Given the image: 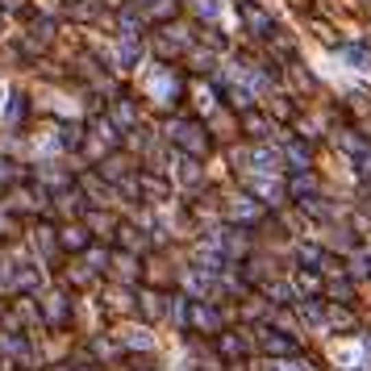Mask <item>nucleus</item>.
Here are the masks:
<instances>
[{"mask_svg": "<svg viewBox=\"0 0 371 371\" xmlns=\"http://www.w3.org/2000/svg\"><path fill=\"white\" fill-rule=\"evenodd\" d=\"M59 246H63V250H88V230H84V226H63Z\"/></svg>", "mask_w": 371, "mask_h": 371, "instance_id": "obj_2", "label": "nucleus"}, {"mask_svg": "<svg viewBox=\"0 0 371 371\" xmlns=\"http://www.w3.org/2000/svg\"><path fill=\"white\" fill-rule=\"evenodd\" d=\"M42 317H46L50 326H63V322H67V296H63V292H50V296L42 300Z\"/></svg>", "mask_w": 371, "mask_h": 371, "instance_id": "obj_1", "label": "nucleus"}, {"mask_svg": "<svg viewBox=\"0 0 371 371\" xmlns=\"http://www.w3.org/2000/svg\"><path fill=\"white\" fill-rule=\"evenodd\" d=\"M222 350H226V355H242V342H238V338H230V334H226V338H222Z\"/></svg>", "mask_w": 371, "mask_h": 371, "instance_id": "obj_5", "label": "nucleus"}, {"mask_svg": "<svg viewBox=\"0 0 371 371\" xmlns=\"http://www.w3.org/2000/svg\"><path fill=\"white\" fill-rule=\"evenodd\" d=\"M192 322L204 326V330H217V313H213V309H204V304H196V309H192Z\"/></svg>", "mask_w": 371, "mask_h": 371, "instance_id": "obj_3", "label": "nucleus"}, {"mask_svg": "<svg viewBox=\"0 0 371 371\" xmlns=\"http://www.w3.org/2000/svg\"><path fill=\"white\" fill-rule=\"evenodd\" d=\"M142 300H146V304H142V309H146V317H158V313H163V304H158V296H150V292H146Z\"/></svg>", "mask_w": 371, "mask_h": 371, "instance_id": "obj_4", "label": "nucleus"}]
</instances>
